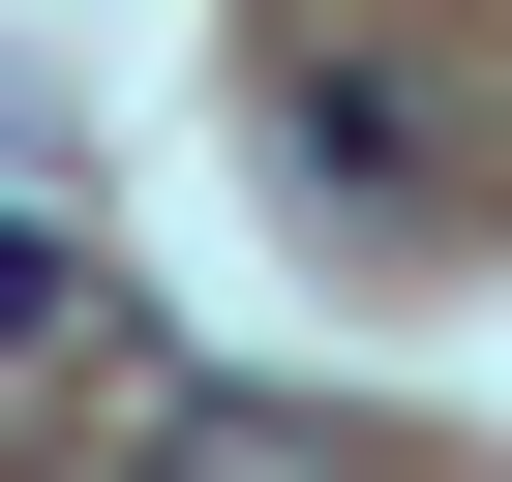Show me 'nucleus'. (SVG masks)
I'll return each instance as SVG.
<instances>
[{
	"label": "nucleus",
	"instance_id": "f257e3e1",
	"mask_svg": "<svg viewBox=\"0 0 512 482\" xmlns=\"http://www.w3.org/2000/svg\"><path fill=\"white\" fill-rule=\"evenodd\" d=\"M151 482H362L302 392H151Z\"/></svg>",
	"mask_w": 512,
	"mask_h": 482
},
{
	"label": "nucleus",
	"instance_id": "f03ea898",
	"mask_svg": "<svg viewBox=\"0 0 512 482\" xmlns=\"http://www.w3.org/2000/svg\"><path fill=\"white\" fill-rule=\"evenodd\" d=\"M302 181H422V91L392 61H302Z\"/></svg>",
	"mask_w": 512,
	"mask_h": 482
},
{
	"label": "nucleus",
	"instance_id": "7ed1b4c3",
	"mask_svg": "<svg viewBox=\"0 0 512 482\" xmlns=\"http://www.w3.org/2000/svg\"><path fill=\"white\" fill-rule=\"evenodd\" d=\"M91 332V241H0V362H61Z\"/></svg>",
	"mask_w": 512,
	"mask_h": 482
}]
</instances>
